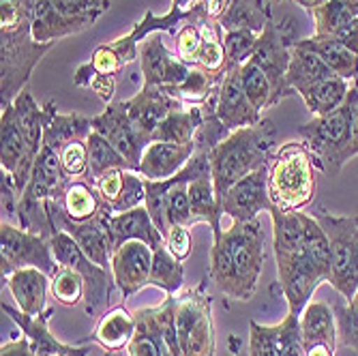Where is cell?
Returning a JSON list of instances; mask_svg holds the SVG:
<instances>
[{
  "mask_svg": "<svg viewBox=\"0 0 358 356\" xmlns=\"http://www.w3.org/2000/svg\"><path fill=\"white\" fill-rule=\"evenodd\" d=\"M264 269V230L255 221H232L213 241L208 275L219 292L234 301H251Z\"/></svg>",
  "mask_w": 358,
  "mask_h": 356,
  "instance_id": "1",
  "label": "cell"
},
{
  "mask_svg": "<svg viewBox=\"0 0 358 356\" xmlns=\"http://www.w3.org/2000/svg\"><path fill=\"white\" fill-rule=\"evenodd\" d=\"M277 257V281L289 313H303L320 283L331 277V245L313 215L307 221L305 245Z\"/></svg>",
  "mask_w": 358,
  "mask_h": 356,
  "instance_id": "2",
  "label": "cell"
},
{
  "mask_svg": "<svg viewBox=\"0 0 358 356\" xmlns=\"http://www.w3.org/2000/svg\"><path fill=\"white\" fill-rule=\"evenodd\" d=\"M277 150V131L273 120L262 118L253 127L236 129L227 136L210 155V174L217 189L219 204L225 191L241 178L268 166L273 152Z\"/></svg>",
  "mask_w": 358,
  "mask_h": 356,
  "instance_id": "3",
  "label": "cell"
},
{
  "mask_svg": "<svg viewBox=\"0 0 358 356\" xmlns=\"http://www.w3.org/2000/svg\"><path fill=\"white\" fill-rule=\"evenodd\" d=\"M268 196L273 206L294 213L315 196L313 155L301 140L281 144L268 161Z\"/></svg>",
  "mask_w": 358,
  "mask_h": 356,
  "instance_id": "4",
  "label": "cell"
},
{
  "mask_svg": "<svg viewBox=\"0 0 358 356\" xmlns=\"http://www.w3.org/2000/svg\"><path fill=\"white\" fill-rule=\"evenodd\" d=\"M358 104V80L350 86L345 101L327 116H313L299 129L301 140L313 155V166L329 176H337L348 164V148L352 140V118Z\"/></svg>",
  "mask_w": 358,
  "mask_h": 356,
  "instance_id": "5",
  "label": "cell"
},
{
  "mask_svg": "<svg viewBox=\"0 0 358 356\" xmlns=\"http://www.w3.org/2000/svg\"><path fill=\"white\" fill-rule=\"evenodd\" d=\"M54 43H39L32 37V22L13 30H0V108L11 106L28 84L39 60Z\"/></svg>",
  "mask_w": 358,
  "mask_h": 356,
  "instance_id": "6",
  "label": "cell"
},
{
  "mask_svg": "<svg viewBox=\"0 0 358 356\" xmlns=\"http://www.w3.org/2000/svg\"><path fill=\"white\" fill-rule=\"evenodd\" d=\"M313 217L331 245L329 283L350 301L358 292V215H335L320 206Z\"/></svg>",
  "mask_w": 358,
  "mask_h": 356,
  "instance_id": "7",
  "label": "cell"
},
{
  "mask_svg": "<svg viewBox=\"0 0 358 356\" xmlns=\"http://www.w3.org/2000/svg\"><path fill=\"white\" fill-rule=\"evenodd\" d=\"M176 297V339L180 356H215L217 333L213 322V299L206 283L182 290Z\"/></svg>",
  "mask_w": 358,
  "mask_h": 356,
  "instance_id": "8",
  "label": "cell"
},
{
  "mask_svg": "<svg viewBox=\"0 0 358 356\" xmlns=\"http://www.w3.org/2000/svg\"><path fill=\"white\" fill-rule=\"evenodd\" d=\"M296 41L294 30H292L289 17L285 22H275L271 17L264 26V30L259 32L255 50L251 60L257 64L259 69L264 71L273 86V104H281L285 97L294 94L287 86V69H289V60H292V43Z\"/></svg>",
  "mask_w": 358,
  "mask_h": 356,
  "instance_id": "9",
  "label": "cell"
},
{
  "mask_svg": "<svg viewBox=\"0 0 358 356\" xmlns=\"http://www.w3.org/2000/svg\"><path fill=\"white\" fill-rule=\"evenodd\" d=\"M28 266L43 271L50 279L58 273L60 264L52 253L50 238L3 221L0 223V275L5 279Z\"/></svg>",
  "mask_w": 358,
  "mask_h": 356,
  "instance_id": "10",
  "label": "cell"
},
{
  "mask_svg": "<svg viewBox=\"0 0 358 356\" xmlns=\"http://www.w3.org/2000/svg\"><path fill=\"white\" fill-rule=\"evenodd\" d=\"M50 247H52V253H54L56 262L60 266L73 269L84 277V283H86V297H84L86 313L94 315L96 311L101 309V305L106 301H110L112 290L116 287L112 271L94 264L90 257L80 249V245L76 243V238L69 232H62V230L54 232L50 236Z\"/></svg>",
  "mask_w": 358,
  "mask_h": 356,
  "instance_id": "11",
  "label": "cell"
},
{
  "mask_svg": "<svg viewBox=\"0 0 358 356\" xmlns=\"http://www.w3.org/2000/svg\"><path fill=\"white\" fill-rule=\"evenodd\" d=\"M92 131L101 134L129 164V170L138 172L140 170V159L150 140L136 127V122L129 118L124 104H110L101 114L90 118Z\"/></svg>",
  "mask_w": 358,
  "mask_h": 356,
  "instance_id": "12",
  "label": "cell"
},
{
  "mask_svg": "<svg viewBox=\"0 0 358 356\" xmlns=\"http://www.w3.org/2000/svg\"><path fill=\"white\" fill-rule=\"evenodd\" d=\"M266 168L255 170L253 174L241 178L225 191V196L221 200L223 215L232 217V221H255L259 213H268L273 208V202L268 196V170Z\"/></svg>",
  "mask_w": 358,
  "mask_h": 356,
  "instance_id": "13",
  "label": "cell"
},
{
  "mask_svg": "<svg viewBox=\"0 0 358 356\" xmlns=\"http://www.w3.org/2000/svg\"><path fill=\"white\" fill-rule=\"evenodd\" d=\"M217 116L230 131H236V129H243V127H253L262 120V116L253 108V104L249 101V97L245 92L243 64L230 67L219 80Z\"/></svg>",
  "mask_w": 358,
  "mask_h": 356,
  "instance_id": "14",
  "label": "cell"
},
{
  "mask_svg": "<svg viewBox=\"0 0 358 356\" xmlns=\"http://www.w3.org/2000/svg\"><path fill=\"white\" fill-rule=\"evenodd\" d=\"M140 67L144 84L161 86L168 92L180 86L191 71V64L180 60L178 54H172L159 35L148 37L140 48Z\"/></svg>",
  "mask_w": 358,
  "mask_h": 356,
  "instance_id": "15",
  "label": "cell"
},
{
  "mask_svg": "<svg viewBox=\"0 0 358 356\" xmlns=\"http://www.w3.org/2000/svg\"><path fill=\"white\" fill-rule=\"evenodd\" d=\"M152 249L142 241H129L120 245L110 260V271L114 275L116 287L124 299L134 297L150 281Z\"/></svg>",
  "mask_w": 358,
  "mask_h": 356,
  "instance_id": "16",
  "label": "cell"
},
{
  "mask_svg": "<svg viewBox=\"0 0 358 356\" xmlns=\"http://www.w3.org/2000/svg\"><path fill=\"white\" fill-rule=\"evenodd\" d=\"M122 104H124L129 118L136 122V127L150 142H152V134L157 131V127L164 122V118L170 112L185 108V104L178 101L166 88L150 86V84H144L136 97H131V99H127Z\"/></svg>",
  "mask_w": 358,
  "mask_h": 356,
  "instance_id": "17",
  "label": "cell"
},
{
  "mask_svg": "<svg viewBox=\"0 0 358 356\" xmlns=\"http://www.w3.org/2000/svg\"><path fill=\"white\" fill-rule=\"evenodd\" d=\"M103 221H106V228H108L114 251L129 241H142L152 251L166 245L164 234L159 232L146 206H138V208H131L120 215H112L103 204Z\"/></svg>",
  "mask_w": 358,
  "mask_h": 356,
  "instance_id": "18",
  "label": "cell"
},
{
  "mask_svg": "<svg viewBox=\"0 0 358 356\" xmlns=\"http://www.w3.org/2000/svg\"><path fill=\"white\" fill-rule=\"evenodd\" d=\"M3 313H7L15 325L22 329L24 337L28 339L30 348L39 356H88L90 348L86 346H67L60 343L48 329V322L52 315V309H45L39 315H28L20 309H13L11 305L3 303Z\"/></svg>",
  "mask_w": 358,
  "mask_h": 356,
  "instance_id": "19",
  "label": "cell"
},
{
  "mask_svg": "<svg viewBox=\"0 0 358 356\" xmlns=\"http://www.w3.org/2000/svg\"><path fill=\"white\" fill-rule=\"evenodd\" d=\"M189 17V9H170V13L157 17L150 9L146 11L144 20L138 22L134 26V30L129 32L124 37H118L114 41L108 43V48L116 54V58L122 62V67L129 62H134L136 58H140V43L144 39H148V35L152 32H159V30H168L172 35H176L178 28L182 26V22H187Z\"/></svg>",
  "mask_w": 358,
  "mask_h": 356,
  "instance_id": "20",
  "label": "cell"
},
{
  "mask_svg": "<svg viewBox=\"0 0 358 356\" xmlns=\"http://www.w3.org/2000/svg\"><path fill=\"white\" fill-rule=\"evenodd\" d=\"M0 142H3V148H0V168L13 178L15 189L22 196L30 183L32 172L26 166V142L22 138L11 106L3 108V116H0Z\"/></svg>",
  "mask_w": 358,
  "mask_h": 356,
  "instance_id": "21",
  "label": "cell"
},
{
  "mask_svg": "<svg viewBox=\"0 0 358 356\" xmlns=\"http://www.w3.org/2000/svg\"><path fill=\"white\" fill-rule=\"evenodd\" d=\"M195 155V144L150 142L140 159V170L146 180H166L176 176Z\"/></svg>",
  "mask_w": 358,
  "mask_h": 356,
  "instance_id": "22",
  "label": "cell"
},
{
  "mask_svg": "<svg viewBox=\"0 0 358 356\" xmlns=\"http://www.w3.org/2000/svg\"><path fill=\"white\" fill-rule=\"evenodd\" d=\"M50 275H45L39 269H20L3 279L20 307V311L28 315H39L45 311L48 290H50Z\"/></svg>",
  "mask_w": 358,
  "mask_h": 356,
  "instance_id": "23",
  "label": "cell"
},
{
  "mask_svg": "<svg viewBox=\"0 0 358 356\" xmlns=\"http://www.w3.org/2000/svg\"><path fill=\"white\" fill-rule=\"evenodd\" d=\"M17 127L22 131V138L26 142V166L32 172L35 161L41 152L43 146V131H45V120H43V108L35 101L28 90H22L17 94V99L11 104Z\"/></svg>",
  "mask_w": 358,
  "mask_h": 356,
  "instance_id": "24",
  "label": "cell"
},
{
  "mask_svg": "<svg viewBox=\"0 0 358 356\" xmlns=\"http://www.w3.org/2000/svg\"><path fill=\"white\" fill-rule=\"evenodd\" d=\"M30 17H32V37L39 43H56L62 37L78 35V32L86 30L84 24L62 15L52 5V0H32Z\"/></svg>",
  "mask_w": 358,
  "mask_h": 356,
  "instance_id": "25",
  "label": "cell"
},
{
  "mask_svg": "<svg viewBox=\"0 0 358 356\" xmlns=\"http://www.w3.org/2000/svg\"><path fill=\"white\" fill-rule=\"evenodd\" d=\"M138 329L134 339L127 346L129 356H174L170 350L164 329H161L159 307H144L136 311Z\"/></svg>",
  "mask_w": 358,
  "mask_h": 356,
  "instance_id": "26",
  "label": "cell"
},
{
  "mask_svg": "<svg viewBox=\"0 0 358 356\" xmlns=\"http://www.w3.org/2000/svg\"><path fill=\"white\" fill-rule=\"evenodd\" d=\"M292 45L317 54L329 64L335 76H339L343 80H352V82L358 80V54H354L350 48H345L339 39L313 35L307 39H296Z\"/></svg>",
  "mask_w": 358,
  "mask_h": 356,
  "instance_id": "27",
  "label": "cell"
},
{
  "mask_svg": "<svg viewBox=\"0 0 358 356\" xmlns=\"http://www.w3.org/2000/svg\"><path fill=\"white\" fill-rule=\"evenodd\" d=\"M189 202H191V223L189 228L195 223H210L213 230V241H217L223 234L221 228V204L217 198V189L213 183V176H204L198 180L189 183Z\"/></svg>",
  "mask_w": 358,
  "mask_h": 356,
  "instance_id": "28",
  "label": "cell"
},
{
  "mask_svg": "<svg viewBox=\"0 0 358 356\" xmlns=\"http://www.w3.org/2000/svg\"><path fill=\"white\" fill-rule=\"evenodd\" d=\"M301 331L305 350L311 346H331L337 348V318L335 311L320 301H309L301 313Z\"/></svg>",
  "mask_w": 358,
  "mask_h": 356,
  "instance_id": "29",
  "label": "cell"
},
{
  "mask_svg": "<svg viewBox=\"0 0 358 356\" xmlns=\"http://www.w3.org/2000/svg\"><path fill=\"white\" fill-rule=\"evenodd\" d=\"M335 73L331 71V67L324 62L317 54L292 45V60H289V69H287V86L294 94H303L307 88H311L313 84L329 80Z\"/></svg>",
  "mask_w": 358,
  "mask_h": 356,
  "instance_id": "30",
  "label": "cell"
},
{
  "mask_svg": "<svg viewBox=\"0 0 358 356\" xmlns=\"http://www.w3.org/2000/svg\"><path fill=\"white\" fill-rule=\"evenodd\" d=\"M271 221H273V247L275 255L296 251L305 245V234H307V221L309 215L303 211L287 213L277 206L268 211Z\"/></svg>",
  "mask_w": 358,
  "mask_h": 356,
  "instance_id": "31",
  "label": "cell"
},
{
  "mask_svg": "<svg viewBox=\"0 0 358 356\" xmlns=\"http://www.w3.org/2000/svg\"><path fill=\"white\" fill-rule=\"evenodd\" d=\"M58 204L62 213L67 215L71 221H88L94 219L103 208V200L99 196V191L92 183L86 180H71L64 187L62 196L58 198Z\"/></svg>",
  "mask_w": 358,
  "mask_h": 356,
  "instance_id": "32",
  "label": "cell"
},
{
  "mask_svg": "<svg viewBox=\"0 0 358 356\" xmlns=\"http://www.w3.org/2000/svg\"><path fill=\"white\" fill-rule=\"evenodd\" d=\"M136 329H138L136 313L127 311L124 307H114L96 325L92 339L108 352H116L129 346V341L136 335Z\"/></svg>",
  "mask_w": 358,
  "mask_h": 356,
  "instance_id": "33",
  "label": "cell"
},
{
  "mask_svg": "<svg viewBox=\"0 0 358 356\" xmlns=\"http://www.w3.org/2000/svg\"><path fill=\"white\" fill-rule=\"evenodd\" d=\"M202 124V108L185 106L182 110L170 112L164 122L152 134V142H170V144H191Z\"/></svg>",
  "mask_w": 358,
  "mask_h": 356,
  "instance_id": "34",
  "label": "cell"
},
{
  "mask_svg": "<svg viewBox=\"0 0 358 356\" xmlns=\"http://www.w3.org/2000/svg\"><path fill=\"white\" fill-rule=\"evenodd\" d=\"M348 92H350L348 80L333 76L329 80H322V82L313 84L301 97H303L307 110L313 116H327V114L335 112L345 101Z\"/></svg>",
  "mask_w": 358,
  "mask_h": 356,
  "instance_id": "35",
  "label": "cell"
},
{
  "mask_svg": "<svg viewBox=\"0 0 358 356\" xmlns=\"http://www.w3.org/2000/svg\"><path fill=\"white\" fill-rule=\"evenodd\" d=\"M86 144H88V176L92 185L96 178H101L110 170H116V168L129 170L127 159L101 134L90 131L86 138Z\"/></svg>",
  "mask_w": 358,
  "mask_h": 356,
  "instance_id": "36",
  "label": "cell"
},
{
  "mask_svg": "<svg viewBox=\"0 0 358 356\" xmlns=\"http://www.w3.org/2000/svg\"><path fill=\"white\" fill-rule=\"evenodd\" d=\"M185 281V266L180 260L168 251V247H159L152 251V269L148 285L161 287L166 294H176Z\"/></svg>",
  "mask_w": 358,
  "mask_h": 356,
  "instance_id": "37",
  "label": "cell"
},
{
  "mask_svg": "<svg viewBox=\"0 0 358 356\" xmlns=\"http://www.w3.org/2000/svg\"><path fill=\"white\" fill-rule=\"evenodd\" d=\"M309 15L313 17V24H315L313 35H317V37H337L339 32L356 17L341 0H329V3H324L322 7L313 9Z\"/></svg>",
  "mask_w": 358,
  "mask_h": 356,
  "instance_id": "38",
  "label": "cell"
},
{
  "mask_svg": "<svg viewBox=\"0 0 358 356\" xmlns=\"http://www.w3.org/2000/svg\"><path fill=\"white\" fill-rule=\"evenodd\" d=\"M217 78H213L210 73H206L200 67H191L189 76L185 78V82L180 86H176L170 94H174L178 101H182L185 106H202L213 88L217 86Z\"/></svg>",
  "mask_w": 358,
  "mask_h": 356,
  "instance_id": "39",
  "label": "cell"
},
{
  "mask_svg": "<svg viewBox=\"0 0 358 356\" xmlns=\"http://www.w3.org/2000/svg\"><path fill=\"white\" fill-rule=\"evenodd\" d=\"M50 292L56 299V303L67 305V307H76L86 297L84 277L78 271H73V269L60 266L58 273L50 281Z\"/></svg>",
  "mask_w": 358,
  "mask_h": 356,
  "instance_id": "40",
  "label": "cell"
},
{
  "mask_svg": "<svg viewBox=\"0 0 358 356\" xmlns=\"http://www.w3.org/2000/svg\"><path fill=\"white\" fill-rule=\"evenodd\" d=\"M243 86H245L249 101L253 104V108L257 112L275 108V104H273V86H271L268 78L264 76V71L259 69L251 58L243 64Z\"/></svg>",
  "mask_w": 358,
  "mask_h": 356,
  "instance_id": "41",
  "label": "cell"
},
{
  "mask_svg": "<svg viewBox=\"0 0 358 356\" xmlns=\"http://www.w3.org/2000/svg\"><path fill=\"white\" fill-rule=\"evenodd\" d=\"M52 5L62 13L86 28L94 26L106 11H110L112 0H52Z\"/></svg>",
  "mask_w": 358,
  "mask_h": 356,
  "instance_id": "42",
  "label": "cell"
},
{
  "mask_svg": "<svg viewBox=\"0 0 358 356\" xmlns=\"http://www.w3.org/2000/svg\"><path fill=\"white\" fill-rule=\"evenodd\" d=\"M257 37L253 30L238 28V30H225L223 32V45H225V56H227V69L236 67V64H245L255 50Z\"/></svg>",
  "mask_w": 358,
  "mask_h": 356,
  "instance_id": "43",
  "label": "cell"
},
{
  "mask_svg": "<svg viewBox=\"0 0 358 356\" xmlns=\"http://www.w3.org/2000/svg\"><path fill=\"white\" fill-rule=\"evenodd\" d=\"M146 202V183H144V176L138 174V172H131L127 170L124 172V187L120 191V196L116 198V202L112 206H106L112 215H120V213H127L131 208H138V206H144Z\"/></svg>",
  "mask_w": 358,
  "mask_h": 356,
  "instance_id": "44",
  "label": "cell"
},
{
  "mask_svg": "<svg viewBox=\"0 0 358 356\" xmlns=\"http://www.w3.org/2000/svg\"><path fill=\"white\" fill-rule=\"evenodd\" d=\"M277 354L279 356H305L303 331H301V315L289 313L283 318L277 333Z\"/></svg>",
  "mask_w": 358,
  "mask_h": 356,
  "instance_id": "45",
  "label": "cell"
},
{
  "mask_svg": "<svg viewBox=\"0 0 358 356\" xmlns=\"http://www.w3.org/2000/svg\"><path fill=\"white\" fill-rule=\"evenodd\" d=\"M73 84L76 86L90 88L92 92H96V97H99V99L106 106L112 104V97L116 92V78L114 76H101V73H96L90 62L80 64L76 76H73Z\"/></svg>",
  "mask_w": 358,
  "mask_h": 356,
  "instance_id": "46",
  "label": "cell"
},
{
  "mask_svg": "<svg viewBox=\"0 0 358 356\" xmlns=\"http://www.w3.org/2000/svg\"><path fill=\"white\" fill-rule=\"evenodd\" d=\"M335 318L339 343L358 352V292L354 299L348 301V305L335 307Z\"/></svg>",
  "mask_w": 358,
  "mask_h": 356,
  "instance_id": "47",
  "label": "cell"
},
{
  "mask_svg": "<svg viewBox=\"0 0 358 356\" xmlns=\"http://www.w3.org/2000/svg\"><path fill=\"white\" fill-rule=\"evenodd\" d=\"M60 161H62V172L69 180L82 178L88 174V144L86 138H76L67 142L60 150Z\"/></svg>",
  "mask_w": 358,
  "mask_h": 356,
  "instance_id": "48",
  "label": "cell"
},
{
  "mask_svg": "<svg viewBox=\"0 0 358 356\" xmlns=\"http://www.w3.org/2000/svg\"><path fill=\"white\" fill-rule=\"evenodd\" d=\"M279 325L266 327L259 322H249V356H279L277 354Z\"/></svg>",
  "mask_w": 358,
  "mask_h": 356,
  "instance_id": "49",
  "label": "cell"
},
{
  "mask_svg": "<svg viewBox=\"0 0 358 356\" xmlns=\"http://www.w3.org/2000/svg\"><path fill=\"white\" fill-rule=\"evenodd\" d=\"M176 54L180 60H185L191 67H195V60H198V52L202 45V32L198 24L193 22H182V26L176 32Z\"/></svg>",
  "mask_w": 358,
  "mask_h": 356,
  "instance_id": "50",
  "label": "cell"
},
{
  "mask_svg": "<svg viewBox=\"0 0 358 356\" xmlns=\"http://www.w3.org/2000/svg\"><path fill=\"white\" fill-rule=\"evenodd\" d=\"M124 172L127 170L116 168V170H110L101 178L94 180V187H96V191H99V196H101L106 206H112L116 202V198L120 196V191L124 187Z\"/></svg>",
  "mask_w": 358,
  "mask_h": 356,
  "instance_id": "51",
  "label": "cell"
},
{
  "mask_svg": "<svg viewBox=\"0 0 358 356\" xmlns=\"http://www.w3.org/2000/svg\"><path fill=\"white\" fill-rule=\"evenodd\" d=\"M166 247L176 260H187L191 253V232L187 225H170L166 234Z\"/></svg>",
  "mask_w": 358,
  "mask_h": 356,
  "instance_id": "52",
  "label": "cell"
},
{
  "mask_svg": "<svg viewBox=\"0 0 358 356\" xmlns=\"http://www.w3.org/2000/svg\"><path fill=\"white\" fill-rule=\"evenodd\" d=\"M92 67H94V71L96 73H101V76H116L120 69H122V62L116 58V54L108 48V43H103V45H99L94 50V54H92V58L88 60Z\"/></svg>",
  "mask_w": 358,
  "mask_h": 356,
  "instance_id": "53",
  "label": "cell"
},
{
  "mask_svg": "<svg viewBox=\"0 0 358 356\" xmlns=\"http://www.w3.org/2000/svg\"><path fill=\"white\" fill-rule=\"evenodd\" d=\"M0 356H39V354L30 348L26 337H22V339L3 343V348H0Z\"/></svg>",
  "mask_w": 358,
  "mask_h": 356,
  "instance_id": "54",
  "label": "cell"
},
{
  "mask_svg": "<svg viewBox=\"0 0 358 356\" xmlns=\"http://www.w3.org/2000/svg\"><path fill=\"white\" fill-rule=\"evenodd\" d=\"M335 39H339L345 48H350L354 54H358V15L339 32Z\"/></svg>",
  "mask_w": 358,
  "mask_h": 356,
  "instance_id": "55",
  "label": "cell"
},
{
  "mask_svg": "<svg viewBox=\"0 0 358 356\" xmlns=\"http://www.w3.org/2000/svg\"><path fill=\"white\" fill-rule=\"evenodd\" d=\"M204 3V7H206V11H208V15L213 17V20H221L225 13H227V9L232 7V3L234 0H202Z\"/></svg>",
  "mask_w": 358,
  "mask_h": 356,
  "instance_id": "56",
  "label": "cell"
},
{
  "mask_svg": "<svg viewBox=\"0 0 358 356\" xmlns=\"http://www.w3.org/2000/svg\"><path fill=\"white\" fill-rule=\"evenodd\" d=\"M358 155V104L354 108V118H352V140L348 148V159H354Z\"/></svg>",
  "mask_w": 358,
  "mask_h": 356,
  "instance_id": "57",
  "label": "cell"
},
{
  "mask_svg": "<svg viewBox=\"0 0 358 356\" xmlns=\"http://www.w3.org/2000/svg\"><path fill=\"white\" fill-rule=\"evenodd\" d=\"M305 356H335V348L331 346H311L305 350Z\"/></svg>",
  "mask_w": 358,
  "mask_h": 356,
  "instance_id": "58",
  "label": "cell"
},
{
  "mask_svg": "<svg viewBox=\"0 0 358 356\" xmlns=\"http://www.w3.org/2000/svg\"><path fill=\"white\" fill-rule=\"evenodd\" d=\"M292 3H296V5H299V7H303L307 13H311L313 9L322 7L324 3H329V0H292Z\"/></svg>",
  "mask_w": 358,
  "mask_h": 356,
  "instance_id": "59",
  "label": "cell"
},
{
  "mask_svg": "<svg viewBox=\"0 0 358 356\" xmlns=\"http://www.w3.org/2000/svg\"><path fill=\"white\" fill-rule=\"evenodd\" d=\"M341 3H343L354 15H358V0H341Z\"/></svg>",
  "mask_w": 358,
  "mask_h": 356,
  "instance_id": "60",
  "label": "cell"
},
{
  "mask_svg": "<svg viewBox=\"0 0 358 356\" xmlns=\"http://www.w3.org/2000/svg\"><path fill=\"white\" fill-rule=\"evenodd\" d=\"M191 3H195V0H172V7L174 9H187Z\"/></svg>",
  "mask_w": 358,
  "mask_h": 356,
  "instance_id": "61",
  "label": "cell"
}]
</instances>
